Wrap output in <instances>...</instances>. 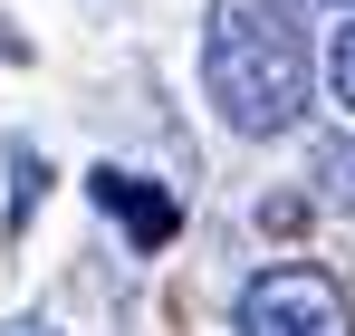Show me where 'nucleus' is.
I'll return each instance as SVG.
<instances>
[{"label":"nucleus","instance_id":"7ed1b4c3","mask_svg":"<svg viewBox=\"0 0 355 336\" xmlns=\"http://www.w3.org/2000/svg\"><path fill=\"white\" fill-rule=\"evenodd\" d=\"M87 192H96V202L125 221V240H135V250H164V240H173V221H182L164 183H144V173H116V164H96V173H87Z\"/></svg>","mask_w":355,"mask_h":336},{"label":"nucleus","instance_id":"39448f33","mask_svg":"<svg viewBox=\"0 0 355 336\" xmlns=\"http://www.w3.org/2000/svg\"><path fill=\"white\" fill-rule=\"evenodd\" d=\"M0 336H49V327H39V317H19V327H0Z\"/></svg>","mask_w":355,"mask_h":336},{"label":"nucleus","instance_id":"20e7f679","mask_svg":"<svg viewBox=\"0 0 355 336\" xmlns=\"http://www.w3.org/2000/svg\"><path fill=\"white\" fill-rule=\"evenodd\" d=\"M327 77H336V96H346V106H355V19H346V29H336V58H327Z\"/></svg>","mask_w":355,"mask_h":336},{"label":"nucleus","instance_id":"f03ea898","mask_svg":"<svg viewBox=\"0 0 355 336\" xmlns=\"http://www.w3.org/2000/svg\"><path fill=\"white\" fill-rule=\"evenodd\" d=\"M240 336H355L327 269H259L240 288Z\"/></svg>","mask_w":355,"mask_h":336},{"label":"nucleus","instance_id":"f257e3e1","mask_svg":"<svg viewBox=\"0 0 355 336\" xmlns=\"http://www.w3.org/2000/svg\"><path fill=\"white\" fill-rule=\"evenodd\" d=\"M202 87L231 135H288L317 87V49L288 0H211V39H202Z\"/></svg>","mask_w":355,"mask_h":336}]
</instances>
